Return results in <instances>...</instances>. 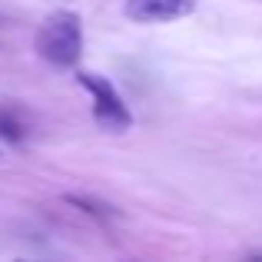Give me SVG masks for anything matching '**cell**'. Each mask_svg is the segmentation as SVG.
I'll return each mask as SVG.
<instances>
[{"instance_id":"cell-1","label":"cell","mask_w":262,"mask_h":262,"mask_svg":"<svg viewBox=\"0 0 262 262\" xmlns=\"http://www.w3.org/2000/svg\"><path fill=\"white\" fill-rule=\"evenodd\" d=\"M83 50V24L73 10H57L40 24L37 53L53 67H73Z\"/></svg>"},{"instance_id":"cell-2","label":"cell","mask_w":262,"mask_h":262,"mask_svg":"<svg viewBox=\"0 0 262 262\" xmlns=\"http://www.w3.org/2000/svg\"><path fill=\"white\" fill-rule=\"evenodd\" d=\"M77 83L90 90V96H93V116H96V123H100L103 129L120 133V129H126L129 123H133L129 106L123 103V96L116 93V86L110 83L106 77H96V73H77Z\"/></svg>"},{"instance_id":"cell-3","label":"cell","mask_w":262,"mask_h":262,"mask_svg":"<svg viewBox=\"0 0 262 262\" xmlns=\"http://www.w3.org/2000/svg\"><path fill=\"white\" fill-rule=\"evenodd\" d=\"M196 10V0H126L123 13L133 24H169Z\"/></svg>"},{"instance_id":"cell-4","label":"cell","mask_w":262,"mask_h":262,"mask_svg":"<svg viewBox=\"0 0 262 262\" xmlns=\"http://www.w3.org/2000/svg\"><path fill=\"white\" fill-rule=\"evenodd\" d=\"M0 136H4L7 143H20L24 140V126H20V120L10 113V110H0Z\"/></svg>"}]
</instances>
